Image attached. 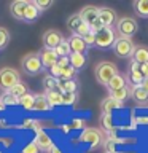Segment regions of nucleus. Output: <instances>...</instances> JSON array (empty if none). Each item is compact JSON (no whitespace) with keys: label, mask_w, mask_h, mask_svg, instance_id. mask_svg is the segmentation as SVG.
<instances>
[{"label":"nucleus","mask_w":148,"mask_h":153,"mask_svg":"<svg viewBox=\"0 0 148 153\" xmlns=\"http://www.w3.org/2000/svg\"><path fill=\"white\" fill-rule=\"evenodd\" d=\"M80 140L88 142L89 145H91V150H94V148H97L100 143H102L104 134H102V131H100V129H97V128H86L84 131L81 132Z\"/></svg>","instance_id":"obj_8"},{"label":"nucleus","mask_w":148,"mask_h":153,"mask_svg":"<svg viewBox=\"0 0 148 153\" xmlns=\"http://www.w3.org/2000/svg\"><path fill=\"white\" fill-rule=\"evenodd\" d=\"M35 5L38 7L40 11H45V10H48L53 5V0H35Z\"/></svg>","instance_id":"obj_38"},{"label":"nucleus","mask_w":148,"mask_h":153,"mask_svg":"<svg viewBox=\"0 0 148 153\" xmlns=\"http://www.w3.org/2000/svg\"><path fill=\"white\" fill-rule=\"evenodd\" d=\"M38 152H40V148L37 147V143H35V142L27 143V145L22 148V153H38Z\"/></svg>","instance_id":"obj_39"},{"label":"nucleus","mask_w":148,"mask_h":153,"mask_svg":"<svg viewBox=\"0 0 148 153\" xmlns=\"http://www.w3.org/2000/svg\"><path fill=\"white\" fill-rule=\"evenodd\" d=\"M5 108V105H3V102H2V96H0V110H3Z\"/></svg>","instance_id":"obj_43"},{"label":"nucleus","mask_w":148,"mask_h":153,"mask_svg":"<svg viewBox=\"0 0 148 153\" xmlns=\"http://www.w3.org/2000/svg\"><path fill=\"white\" fill-rule=\"evenodd\" d=\"M10 43V32L5 27H0V50H5Z\"/></svg>","instance_id":"obj_33"},{"label":"nucleus","mask_w":148,"mask_h":153,"mask_svg":"<svg viewBox=\"0 0 148 153\" xmlns=\"http://www.w3.org/2000/svg\"><path fill=\"white\" fill-rule=\"evenodd\" d=\"M45 96H46L48 104L51 105V108L54 105H62V93L61 91H48V93H45Z\"/></svg>","instance_id":"obj_26"},{"label":"nucleus","mask_w":148,"mask_h":153,"mask_svg":"<svg viewBox=\"0 0 148 153\" xmlns=\"http://www.w3.org/2000/svg\"><path fill=\"white\" fill-rule=\"evenodd\" d=\"M118 74H119V72H118V67L115 65L113 62H110V61L99 62V64L95 65V69H94L95 80H97L100 85H104V86H107L110 81H112L113 76L118 75Z\"/></svg>","instance_id":"obj_1"},{"label":"nucleus","mask_w":148,"mask_h":153,"mask_svg":"<svg viewBox=\"0 0 148 153\" xmlns=\"http://www.w3.org/2000/svg\"><path fill=\"white\" fill-rule=\"evenodd\" d=\"M69 61H70V65L78 72L86 65V54H83V53H72L69 56Z\"/></svg>","instance_id":"obj_20"},{"label":"nucleus","mask_w":148,"mask_h":153,"mask_svg":"<svg viewBox=\"0 0 148 153\" xmlns=\"http://www.w3.org/2000/svg\"><path fill=\"white\" fill-rule=\"evenodd\" d=\"M138 30V24L134 18L131 16H123L119 18L116 24H115V32L116 37H123V38H132Z\"/></svg>","instance_id":"obj_2"},{"label":"nucleus","mask_w":148,"mask_h":153,"mask_svg":"<svg viewBox=\"0 0 148 153\" xmlns=\"http://www.w3.org/2000/svg\"><path fill=\"white\" fill-rule=\"evenodd\" d=\"M100 124H102L104 129H113L112 115H102V118H100Z\"/></svg>","instance_id":"obj_36"},{"label":"nucleus","mask_w":148,"mask_h":153,"mask_svg":"<svg viewBox=\"0 0 148 153\" xmlns=\"http://www.w3.org/2000/svg\"><path fill=\"white\" fill-rule=\"evenodd\" d=\"M126 78H129V81H131V86H140L142 81L145 80V76H143L142 72H140V65H138L137 62L131 61V64H129V69H127Z\"/></svg>","instance_id":"obj_11"},{"label":"nucleus","mask_w":148,"mask_h":153,"mask_svg":"<svg viewBox=\"0 0 148 153\" xmlns=\"http://www.w3.org/2000/svg\"><path fill=\"white\" fill-rule=\"evenodd\" d=\"M41 40H43V46L45 48H48V50H56V48L61 45V42L64 40V37H62V33L59 30H56V29H48V30L43 33Z\"/></svg>","instance_id":"obj_9"},{"label":"nucleus","mask_w":148,"mask_h":153,"mask_svg":"<svg viewBox=\"0 0 148 153\" xmlns=\"http://www.w3.org/2000/svg\"><path fill=\"white\" fill-rule=\"evenodd\" d=\"M37 143V147L40 148L41 152H50L53 147H54V143H53V139L48 136V134L43 131V129H40V131H37V137L35 140H33Z\"/></svg>","instance_id":"obj_13"},{"label":"nucleus","mask_w":148,"mask_h":153,"mask_svg":"<svg viewBox=\"0 0 148 153\" xmlns=\"http://www.w3.org/2000/svg\"><path fill=\"white\" fill-rule=\"evenodd\" d=\"M10 93H11L14 97H22V96H26L27 94V86L22 83V81H19V83L16 85V86H13L11 89H10Z\"/></svg>","instance_id":"obj_32"},{"label":"nucleus","mask_w":148,"mask_h":153,"mask_svg":"<svg viewBox=\"0 0 148 153\" xmlns=\"http://www.w3.org/2000/svg\"><path fill=\"white\" fill-rule=\"evenodd\" d=\"M76 102V93H62V105H73Z\"/></svg>","instance_id":"obj_35"},{"label":"nucleus","mask_w":148,"mask_h":153,"mask_svg":"<svg viewBox=\"0 0 148 153\" xmlns=\"http://www.w3.org/2000/svg\"><path fill=\"white\" fill-rule=\"evenodd\" d=\"M83 22H84V21L81 19L80 14L76 13V14H72V16L67 19V27H69L70 30H72V33H76V30L80 29V26H81Z\"/></svg>","instance_id":"obj_27"},{"label":"nucleus","mask_w":148,"mask_h":153,"mask_svg":"<svg viewBox=\"0 0 148 153\" xmlns=\"http://www.w3.org/2000/svg\"><path fill=\"white\" fill-rule=\"evenodd\" d=\"M40 54V59H41V64L45 69H53L56 64H57V61H59V56L56 54V51L54 50H48V48H43V50L38 53Z\"/></svg>","instance_id":"obj_12"},{"label":"nucleus","mask_w":148,"mask_h":153,"mask_svg":"<svg viewBox=\"0 0 148 153\" xmlns=\"http://www.w3.org/2000/svg\"><path fill=\"white\" fill-rule=\"evenodd\" d=\"M56 54L59 56V57H69L70 54H72V50H70V43H69V40H62L61 42V45L56 48Z\"/></svg>","instance_id":"obj_30"},{"label":"nucleus","mask_w":148,"mask_h":153,"mask_svg":"<svg viewBox=\"0 0 148 153\" xmlns=\"http://www.w3.org/2000/svg\"><path fill=\"white\" fill-rule=\"evenodd\" d=\"M78 14L81 16V19H83V21L91 27V30H92V32H99L100 29H104L102 22H100V19H99V8L97 7L86 5V7L81 8V11Z\"/></svg>","instance_id":"obj_3"},{"label":"nucleus","mask_w":148,"mask_h":153,"mask_svg":"<svg viewBox=\"0 0 148 153\" xmlns=\"http://www.w3.org/2000/svg\"><path fill=\"white\" fill-rule=\"evenodd\" d=\"M83 40H84L86 45H88V48H91V46H95V32L91 30L89 33H86V35L83 37Z\"/></svg>","instance_id":"obj_37"},{"label":"nucleus","mask_w":148,"mask_h":153,"mask_svg":"<svg viewBox=\"0 0 148 153\" xmlns=\"http://www.w3.org/2000/svg\"><path fill=\"white\" fill-rule=\"evenodd\" d=\"M140 72H142V75L145 76V78H148V62L140 65Z\"/></svg>","instance_id":"obj_40"},{"label":"nucleus","mask_w":148,"mask_h":153,"mask_svg":"<svg viewBox=\"0 0 148 153\" xmlns=\"http://www.w3.org/2000/svg\"><path fill=\"white\" fill-rule=\"evenodd\" d=\"M57 89L61 93H76L78 83L75 80H57Z\"/></svg>","instance_id":"obj_22"},{"label":"nucleus","mask_w":148,"mask_h":153,"mask_svg":"<svg viewBox=\"0 0 148 153\" xmlns=\"http://www.w3.org/2000/svg\"><path fill=\"white\" fill-rule=\"evenodd\" d=\"M134 11L140 18H148V0H135L134 2Z\"/></svg>","instance_id":"obj_25"},{"label":"nucleus","mask_w":148,"mask_h":153,"mask_svg":"<svg viewBox=\"0 0 148 153\" xmlns=\"http://www.w3.org/2000/svg\"><path fill=\"white\" fill-rule=\"evenodd\" d=\"M124 104H119V102H116L115 99H112L108 96V97H105L104 100H102V104H100V108H102V115H110L112 113V110H115V108H121Z\"/></svg>","instance_id":"obj_21"},{"label":"nucleus","mask_w":148,"mask_h":153,"mask_svg":"<svg viewBox=\"0 0 148 153\" xmlns=\"http://www.w3.org/2000/svg\"><path fill=\"white\" fill-rule=\"evenodd\" d=\"M41 14V11L38 10V7L35 5V2H27L26 10H24V21L26 22H32Z\"/></svg>","instance_id":"obj_17"},{"label":"nucleus","mask_w":148,"mask_h":153,"mask_svg":"<svg viewBox=\"0 0 148 153\" xmlns=\"http://www.w3.org/2000/svg\"><path fill=\"white\" fill-rule=\"evenodd\" d=\"M99 19H100L104 27H113L118 21V16H116V11L113 8L100 7L99 8Z\"/></svg>","instance_id":"obj_10"},{"label":"nucleus","mask_w":148,"mask_h":153,"mask_svg":"<svg viewBox=\"0 0 148 153\" xmlns=\"http://www.w3.org/2000/svg\"><path fill=\"white\" fill-rule=\"evenodd\" d=\"M126 75H123V74H118V75H115L112 81L105 86L110 93H113V91H118V89H123V88H126Z\"/></svg>","instance_id":"obj_18"},{"label":"nucleus","mask_w":148,"mask_h":153,"mask_svg":"<svg viewBox=\"0 0 148 153\" xmlns=\"http://www.w3.org/2000/svg\"><path fill=\"white\" fill-rule=\"evenodd\" d=\"M43 88H45V93H48V91H59L57 89V78H54L51 74L45 75V78H43Z\"/></svg>","instance_id":"obj_29"},{"label":"nucleus","mask_w":148,"mask_h":153,"mask_svg":"<svg viewBox=\"0 0 148 153\" xmlns=\"http://www.w3.org/2000/svg\"><path fill=\"white\" fill-rule=\"evenodd\" d=\"M69 43H70V50L72 53H86L88 50V45L84 43L83 37H78V35H70L69 38Z\"/></svg>","instance_id":"obj_16"},{"label":"nucleus","mask_w":148,"mask_h":153,"mask_svg":"<svg viewBox=\"0 0 148 153\" xmlns=\"http://www.w3.org/2000/svg\"><path fill=\"white\" fill-rule=\"evenodd\" d=\"M50 153H61V150H57V148H56V147H53V148H51V150H50Z\"/></svg>","instance_id":"obj_42"},{"label":"nucleus","mask_w":148,"mask_h":153,"mask_svg":"<svg viewBox=\"0 0 148 153\" xmlns=\"http://www.w3.org/2000/svg\"><path fill=\"white\" fill-rule=\"evenodd\" d=\"M115 42H116V32L112 27H104L99 32H95V46L97 48L107 50L113 46Z\"/></svg>","instance_id":"obj_7"},{"label":"nucleus","mask_w":148,"mask_h":153,"mask_svg":"<svg viewBox=\"0 0 148 153\" xmlns=\"http://www.w3.org/2000/svg\"><path fill=\"white\" fill-rule=\"evenodd\" d=\"M19 81H21V75L16 69H11V67L0 69V89L2 91H10Z\"/></svg>","instance_id":"obj_5"},{"label":"nucleus","mask_w":148,"mask_h":153,"mask_svg":"<svg viewBox=\"0 0 148 153\" xmlns=\"http://www.w3.org/2000/svg\"><path fill=\"white\" fill-rule=\"evenodd\" d=\"M26 5H27V2H24V0H18V2H13L10 5V11H11L13 18L19 19V21H24V10H26Z\"/></svg>","instance_id":"obj_19"},{"label":"nucleus","mask_w":148,"mask_h":153,"mask_svg":"<svg viewBox=\"0 0 148 153\" xmlns=\"http://www.w3.org/2000/svg\"><path fill=\"white\" fill-rule=\"evenodd\" d=\"M2 102H3L5 107H7V105H16L18 104V97H14L10 91H5V93L2 94Z\"/></svg>","instance_id":"obj_34"},{"label":"nucleus","mask_w":148,"mask_h":153,"mask_svg":"<svg viewBox=\"0 0 148 153\" xmlns=\"http://www.w3.org/2000/svg\"><path fill=\"white\" fill-rule=\"evenodd\" d=\"M21 67L27 75H32V76L38 75L43 69H45L41 64V59H40V54H38V53H29V54H26L21 59Z\"/></svg>","instance_id":"obj_4"},{"label":"nucleus","mask_w":148,"mask_h":153,"mask_svg":"<svg viewBox=\"0 0 148 153\" xmlns=\"http://www.w3.org/2000/svg\"><path fill=\"white\" fill-rule=\"evenodd\" d=\"M132 61L137 62L138 65L147 64L148 62V46L135 45V50H134V54H132Z\"/></svg>","instance_id":"obj_15"},{"label":"nucleus","mask_w":148,"mask_h":153,"mask_svg":"<svg viewBox=\"0 0 148 153\" xmlns=\"http://www.w3.org/2000/svg\"><path fill=\"white\" fill-rule=\"evenodd\" d=\"M113 53L121 59H127V57H132L134 50H135V45H134L132 38H123V37H116V42L113 43L112 46Z\"/></svg>","instance_id":"obj_6"},{"label":"nucleus","mask_w":148,"mask_h":153,"mask_svg":"<svg viewBox=\"0 0 148 153\" xmlns=\"http://www.w3.org/2000/svg\"><path fill=\"white\" fill-rule=\"evenodd\" d=\"M59 69H61V76H59L57 80H73L76 70H75L70 64L65 65V67H59Z\"/></svg>","instance_id":"obj_31"},{"label":"nucleus","mask_w":148,"mask_h":153,"mask_svg":"<svg viewBox=\"0 0 148 153\" xmlns=\"http://www.w3.org/2000/svg\"><path fill=\"white\" fill-rule=\"evenodd\" d=\"M108 96H110L112 99H115L116 102H119V104H124V102H126V100H127L129 97H131V89H129L127 86H126V88H123V89L113 91V93H110Z\"/></svg>","instance_id":"obj_23"},{"label":"nucleus","mask_w":148,"mask_h":153,"mask_svg":"<svg viewBox=\"0 0 148 153\" xmlns=\"http://www.w3.org/2000/svg\"><path fill=\"white\" fill-rule=\"evenodd\" d=\"M51 105L48 104L46 96L45 94H35V102H33V110H38V112H45V110H50Z\"/></svg>","instance_id":"obj_24"},{"label":"nucleus","mask_w":148,"mask_h":153,"mask_svg":"<svg viewBox=\"0 0 148 153\" xmlns=\"http://www.w3.org/2000/svg\"><path fill=\"white\" fill-rule=\"evenodd\" d=\"M131 97L135 104L147 105L148 104V91H145L142 86H131Z\"/></svg>","instance_id":"obj_14"},{"label":"nucleus","mask_w":148,"mask_h":153,"mask_svg":"<svg viewBox=\"0 0 148 153\" xmlns=\"http://www.w3.org/2000/svg\"><path fill=\"white\" fill-rule=\"evenodd\" d=\"M33 102H35V94H30V93H27L26 96L18 99V104L26 110H33Z\"/></svg>","instance_id":"obj_28"},{"label":"nucleus","mask_w":148,"mask_h":153,"mask_svg":"<svg viewBox=\"0 0 148 153\" xmlns=\"http://www.w3.org/2000/svg\"><path fill=\"white\" fill-rule=\"evenodd\" d=\"M140 86H142V88L145 89V91H148V78H145V80H143Z\"/></svg>","instance_id":"obj_41"}]
</instances>
